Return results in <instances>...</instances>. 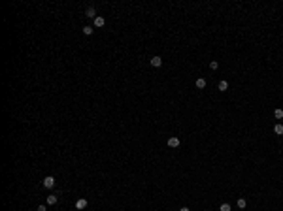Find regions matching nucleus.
<instances>
[{"label": "nucleus", "mask_w": 283, "mask_h": 211, "mask_svg": "<svg viewBox=\"0 0 283 211\" xmlns=\"http://www.w3.org/2000/svg\"><path fill=\"white\" fill-rule=\"evenodd\" d=\"M179 211H191V209H189V207H181Z\"/></svg>", "instance_id": "nucleus-17"}, {"label": "nucleus", "mask_w": 283, "mask_h": 211, "mask_svg": "<svg viewBox=\"0 0 283 211\" xmlns=\"http://www.w3.org/2000/svg\"><path fill=\"white\" fill-rule=\"evenodd\" d=\"M181 145V141H179V138H175V136H172L170 139H168V147H172V149H175V147H179Z\"/></svg>", "instance_id": "nucleus-2"}, {"label": "nucleus", "mask_w": 283, "mask_h": 211, "mask_svg": "<svg viewBox=\"0 0 283 211\" xmlns=\"http://www.w3.org/2000/svg\"><path fill=\"white\" fill-rule=\"evenodd\" d=\"M85 15H87V17H89V19H96V17H98V15H96V9H94L93 6L85 9Z\"/></svg>", "instance_id": "nucleus-4"}, {"label": "nucleus", "mask_w": 283, "mask_h": 211, "mask_svg": "<svg viewBox=\"0 0 283 211\" xmlns=\"http://www.w3.org/2000/svg\"><path fill=\"white\" fill-rule=\"evenodd\" d=\"M57 200H58L57 194H51V196H47V206H55V204H57Z\"/></svg>", "instance_id": "nucleus-7"}, {"label": "nucleus", "mask_w": 283, "mask_h": 211, "mask_svg": "<svg viewBox=\"0 0 283 211\" xmlns=\"http://www.w3.org/2000/svg\"><path fill=\"white\" fill-rule=\"evenodd\" d=\"M245 206H247V202H245V200H243V198H238V207H240V209H243Z\"/></svg>", "instance_id": "nucleus-13"}, {"label": "nucleus", "mask_w": 283, "mask_h": 211, "mask_svg": "<svg viewBox=\"0 0 283 211\" xmlns=\"http://www.w3.org/2000/svg\"><path fill=\"white\" fill-rule=\"evenodd\" d=\"M194 85H196V89H204V87H206V79H204V77H198Z\"/></svg>", "instance_id": "nucleus-8"}, {"label": "nucleus", "mask_w": 283, "mask_h": 211, "mask_svg": "<svg viewBox=\"0 0 283 211\" xmlns=\"http://www.w3.org/2000/svg\"><path fill=\"white\" fill-rule=\"evenodd\" d=\"M210 68H211V70H217V68H219L217 60H211V62H210Z\"/></svg>", "instance_id": "nucleus-15"}, {"label": "nucleus", "mask_w": 283, "mask_h": 211, "mask_svg": "<svg viewBox=\"0 0 283 211\" xmlns=\"http://www.w3.org/2000/svg\"><path fill=\"white\" fill-rule=\"evenodd\" d=\"M104 25H106V19H104L102 15H98V17L94 19V23H93V27H94V28H102Z\"/></svg>", "instance_id": "nucleus-3"}, {"label": "nucleus", "mask_w": 283, "mask_h": 211, "mask_svg": "<svg viewBox=\"0 0 283 211\" xmlns=\"http://www.w3.org/2000/svg\"><path fill=\"white\" fill-rule=\"evenodd\" d=\"M42 185H44V189H53V187H55V177H53V175H47V177H44Z\"/></svg>", "instance_id": "nucleus-1"}, {"label": "nucleus", "mask_w": 283, "mask_h": 211, "mask_svg": "<svg viewBox=\"0 0 283 211\" xmlns=\"http://www.w3.org/2000/svg\"><path fill=\"white\" fill-rule=\"evenodd\" d=\"M217 89H219V90H227V89H229V81H225V79H223V81H219Z\"/></svg>", "instance_id": "nucleus-9"}, {"label": "nucleus", "mask_w": 283, "mask_h": 211, "mask_svg": "<svg viewBox=\"0 0 283 211\" xmlns=\"http://www.w3.org/2000/svg\"><path fill=\"white\" fill-rule=\"evenodd\" d=\"M151 66H155V68H161V66H162V58L159 57V55L151 58Z\"/></svg>", "instance_id": "nucleus-5"}, {"label": "nucleus", "mask_w": 283, "mask_h": 211, "mask_svg": "<svg viewBox=\"0 0 283 211\" xmlns=\"http://www.w3.org/2000/svg\"><path fill=\"white\" fill-rule=\"evenodd\" d=\"M38 211H47V207L45 206H38Z\"/></svg>", "instance_id": "nucleus-16"}, {"label": "nucleus", "mask_w": 283, "mask_h": 211, "mask_svg": "<svg viewBox=\"0 0 283 211\" xmlns=\"http://www.w3.org/2000/svg\"><path fill=\"white\" fill-rule=\"evenodd\" d=\"M219 211H230V204H221V207H219Z\"/></svg>", "instance_id": "nucleus-14"}, {"label": "nucleus", "mask_w": 283, "mask_h": 211, "mask_svg": "<svg viewBox=\"0 0 283 211\" xmlns=\"http://www.w3.org/2000/svg\"><path fill=\"white\" fill-rule=\"evenodd\" d=\"M274 117H276V119H283V109H276V111H274Z\"/></svg>", "instance_id": "nucleus-12"}, {"label": "nucleus", "mask_w": 283, "mask_h": 211, "mask_svg": "<svg viewBox=\"0 0 283 211\" xmlns=\"http://www.w3.org/2000/svg\"><path fill=\"white\" fill-rule=\"evenodd\" d=\"M85 207H87V200L85 198H79L76 202V209H85Z\"/></svg>", "instance_id": "nucleus-6"}, {"label": "nucleus", "mask_w": 283, "mask_h": 211, "mask_svg": "<svg viewBox=\"0 0 283 211\" xmlns=\"http://www.w3.org/2000/svg\"><path fill=\"white\" fill-rule=\"evenodd\" d=\"M93 32H94V27H89V25H87V27H83V34H85V36H91Z\"/></svg>", "instance_id": "nucleus-10"}, {"label": "nucleus", "mask_w": 283, "mask_h": 211, "mask_svg": "<svg viewBox=\"0 0 283 211\" xmlns=\"http://www.w3.org/2000/svg\"><path fill=\"white\" fill-rule=\"evenodd\" d=\"M274 132H276L278 136H281V134H283V125H281V123H278V125L274 126Z\"/></svg>", "instance_id": "nucleus-11"}]
</instances>
